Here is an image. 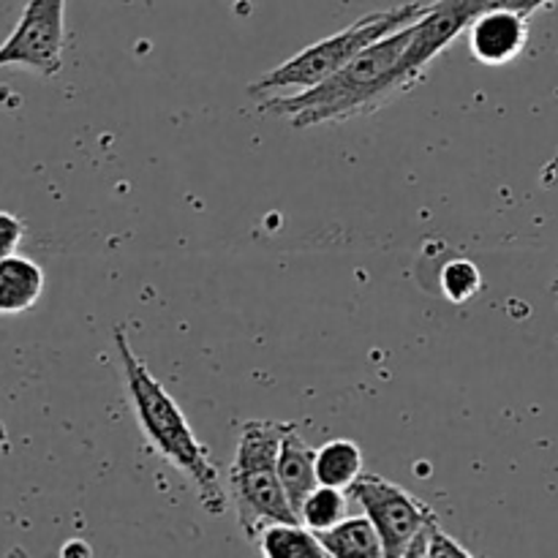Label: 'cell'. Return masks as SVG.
<instances>
[{
    "label": "cell",
    "mask_w": 558,
    "mask_h": 558,
    "mask_svg": "<svg viewBox=\"0 0 558 558\" xmlns=\"http://www.w3.org/2000/svg\"><path fill=\"white\" fill-rule=\"evenodd\" d=\"M441 292L450 303H466L483 287V276H480V267L469 259H450L441 267Z\"/></svg>",
    "instance_id": "cell-14"
},
{
    "label": "cell",
    "mask_w": 558,
    "mask_h": 558,
    "mask_svg": "<svg viewBox=\"0 0 558 558\" xmlns=\"http://www.w3.org/2000/svg\"><path fill=\"white\" fill-rule=\"evenodd\" d=\"M365 472L363 450L352 439H330L316 450V477L319 485L349 490Z\"/></svg>",
    "instance_id": "cell-11"
},
{
    "label": "cell",
    "mask_w": 558,
    "mask_h": 558,
    "mask_svg": "<svg viewBox=\"0 0 558 558\" xmlns=\"http://www.w3.org/2000/svg\"><path fill=\"white\" fill-rule=\"evenodd\" d=\"M60 554H63V556H74V554L90 556L93 550H90V545H87V543H82V539H74V543L63 545V550H60Z\"/></svg>",
    "instance_id": "cell-18"
},
{
    "label": "cell",
    "mask_w": 558,
    "mask_h": 558,
    "mask_svg": "<svg viewBox=\"0 0 558 558\" xmlns=\"http://www.w3.org/2000/svg\"><path fill=\"white\" fill-rule=\"evenodd\" d=\"M0 452H11V439H9V430H5L3 417H0Z\"/></svg>",
    "instance_id": "cell-19"
},
{
    "label": "cell",
    "mask_w": 558,
    "mask_h": 558,
    "mask_svg": "<svg viewBox=\"0 0 558 558\" xmlns=\"http://www.w3.org/2000/svg\"><path fill=\"white\" fill-rule=\"evenodd\" d=\"M472 5L474 16L485 14V11H496V9H507V11H518V14H526L532 16L534 11L545 9L550 5L554 0H466Z\"/></svg>",
    "instance_id": "cell-17"
},
{
    "label": "cell",
    "mask_w": 558,
    "mask_h": 558,
    "mask_svg": "<svg viewBox=\"0 0 558 558\" xmlns=\"http://www.w3.org/2000/svg\"><path fill=\"white\" fill-rule=\"evenodd\" d=\"M292 423L248 420L240 428L238 450L229 466V490L238 507V526L248 543H259L272 523H300L278 477V450Z\"/></svg>",
    "instance_id": "cell-3"
},
{
    "label": "cell",
    "mask_w": 558,
    "mask_h": 558,
    "mask_svg": "<svg viewBox=\"0 0 558 558\" xmlns=\"http://www.w3.org/2000/svg\"><path fill=\"white\" fill-rule=\"evenodd\" d=\"M469 52L483 65L512 63L529 44V16L496 9L477 14L466 27Z\"/></svg>",
    "instance_id": "cell-7"
},
{
    "label": "cell",
    "mask_w": 558,
    "mask_h": 558,
    "mask_svg": "<svg viewBox=\"0 0 558 558\" xmlns=\"http://www.w3.org/2000/svg\"><path fill=\"white\" fill-rule=\"evenodd\" d=\"M349 499L360 505L363 515H368V521L374 523L385 545V556H409L414 539L436 518L434 507L374 472H363L354 480Z\"/></svg>",
    "instance_id": "cell-5"
},
{
    "label": "cell",
    "mask_w": 558,
    "mask_h": 558,
    "mask_svg": "<svg viewBox=\"0 0 558 558\" xmlns=\"http://www.w3.org/2000/svg\"><path fill=\"white\" fill-rule=\"evenodd\" d=\"M409 38H412V25L365 47L341 71L327 76L319 85L292 93V96L265 98L259 101V109L276 114V118H287L294 129L341 123V120L376 112L396 98L392 96V74L407 52Z\"/></svg>",
    "instance_id": "cell-2"
},
{
    "label": "cell",
    "mask_w": 558,
    "mask_h": 558,
    "mask_svg": "<svg viewBox=\"0 0 558 558\" xmlns=\"http://www.w3.org/2000/svg\"><path fill=\"white\" fill-rule=\"evenodd\" d=\"M425 9H428V3L412 0V3H401L392 5V9L360 16V20H354L343 31L311 44L303 52L292 54L281 65L256 76L248 85V96L256 98V101H265V98L283 96L287 90H308V87L319 85L327 76L341 71L365 47L390 36V33L401 31V27L412 25L414 20L425 14Z\"/></svg>",
    "instance_id": "cell-4"
},
{
    "label": "cell",
    "mask_w": 558,
    "mask_h": 558,
    "mask_svg": "<svg viewBox=\"0 0 558 558\" xmlns=\"http://www.w3.org/2000/svg\"><path fill=\"white\" fill-rule=\"evenodd\" d=\"M114 349H118L120 365H123L131 409H134V417L145 434L147 445L194 485L196 499L205 507L207 515L221 518L227 512V490H223L221 474H218L216 463L210 461L207 447L196 439L183 409L163 390L161 381L150 374L145 360L131 347L125 327L120 325L114 330Z\"/></svg>",
    "instance_id": "cell-1"
},
{
    "label": "cell",
    "mask_w": 558,
    "mask_h": 558,
    "mask_svg": "<svg viewBox=\"0 0 558 558\" xmlns=\"http://www.w3.org/2000/svg\"><path fill=\"white\" fill-rule=\"evenodd\" d=\"M409 556H436V558H469L472 556V550L466 548V545L458 543L456 537H450V534L441 529L439 518H434V521L428 523V526L420 532V537L414 539L412 550H409Z\"/></svg>",
    "instance_id": "cell-15"
},
{
    "label": "cell",
    "mask_w": 558,
    "mask_h": 558,
    "mask_svg": "<svg viewBox=\"0 0 558 558\" xmlns=\"http://www.w3.org/2000/svg\"><path fill=\"white\" fill-rule=\"evenodd\" d=\"M256 548L267 558H325L319 534L303 523H272L262 532Z\"/></svg>",
    "instance_id": "cell-12"
},
{
    "label": "cell",
    "mask_w": 558,
    "mask_h": 558,
    "mask_svg": "<svg viewBox=\"0 0 558 558\" xmlns=\"http://www.w3.org/2000/svg\"><path fill=\"white\" fill-rule=\"evenodd\" d=\"M44 270L33 259L11 254L0 259V316L31 311L44 294Z\"/></svg>",
    "instance_id": "cell-9"
},
{
    "label": "cell",
    "mask_w": 558,
    "mask_h": 558,
    "mask_svg": "<svg viewBox=\"0 0 558 558\" xmlns=\"http://www.w3.org/2000/svg\"><path fill=\"white\" fill-rule=\"evenodd\" d=\"M322 545H325L330 558H379L385 556V545H381L379 532L368 515L343 518L338 526L319 532Z\"/></svg>",
    "instance_id": "cell-10"
},
{
    "label": "cell",
    "mask_w": 558,
    "mask_h": 558,
    "mask_svg": "<svg viewBox=\"0 0 558 558\" xmlns=\"http://www.w3.org/2000/svg\"><path fill=\"white\" fill-rule=\"evenodd\" d=\"M65 0H27L14 31L0 44V69L22 65L38 76L63 69Z\"/></svg>",
    "instance_id": "cell-6"
},
{
    "label": "cell",
    "mask_w": 558,
    "mask_h": 558,
    "mask_svg": "<svg viewBox=\"0 0 558 558\" xmlns=\"http://www.w3.org/2000/svg\"><path fill=\"white\" fill-rule=\"evenodd\" d=\"M349 512V490L330 488V485H316L308 494V499L300 507V523L308 526L311 532H327L338 526Z\"/></svg>",
    "instance_id": "cell-13"
},
{
    "label": "cell",
    "mask_w": 558,
    "mask_h": 558,
    "mask_svg": "<svg viewBox=\"0 0 558 558\" xmlns=\"http://www.w3.org/2000/svg\"><path fill=\"white\" fill-rule=\"evenodd\" d=\"M25 240V221L9 210H0V259L14 254Z\"/></svg>",
    "instance_id": "cell-16"
},
{
    "label": "cell",
    "mask_w": 558,
    "mask_h": 558,
    "mask_svg": "<svg viewBox=\"0 0 558 558\" xmlns=\"http://www.w3.org/2000/svg\"><path fill=\"white\" fill-rule=\"evenodd\" d=\"M278 477H281L287 499L294 515L300 518V507L308 499L311 490L319 485L316 477V450L298 434V425H289L278 450Z\"/></svg>",
    "instance_id": "cell-8"
}]
</instances>
